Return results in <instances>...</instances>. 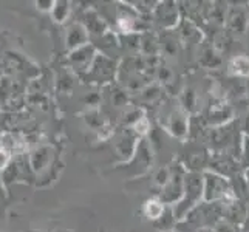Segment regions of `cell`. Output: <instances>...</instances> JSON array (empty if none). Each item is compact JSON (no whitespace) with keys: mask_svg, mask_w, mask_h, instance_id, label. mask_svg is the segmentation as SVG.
Instances as JSON below:
<instances>
[{"mask_svg":"<svg viewBox=\"0 0 249 232\" xmlns=\"http://www.w3.org/2000/svg\"><path fill=\"white\" fill-rule=\"evenodd\" d=\"M144 214L150 220H160L164 215V203L161 200H149L144 204Z\"/></svg>","mask_w":249,"mask_h":232,"instance_id":"3","label":"cell"},{"mask_svg":"<svg viewBox=\"0 0 249 232\" xmlns=\"http://www.w3.org/2000/svg\"><path fill=\"white\" fill-rule=\"evenodd\" d=\"M203 196L208 203H218L225 201L231 203L237 200L234 189L231 187L226 178H223L218 174H206L203 179Z\"/></svg>","mask_w":249,"mask_h":232,"instance_id":"1","label":"cell"},{"mask_svg":"<svg viewBox=\"0 0 249 232\" xmlns=\"http://www.w3.org/2000/svg\"><path fill=\"white\" fill-rule=\"evenodd\" d=\"M203 179L198 174H189L184 178V198L177 204V211L174 212L177 218H183L187 215L189 211H192L196 201L203 195Z\"/></svg>","mask_w":249,"mask_h":232,"instance_id":"2","label":"cell"},{"mask_svg":"<svg viewBox=\"0 0 249 232\" xmlns=\"http://www.w3.org/2000/svg\"><path fill=\"white\" fill-rule=\"evenodd\" d=\"M243 158H245L246 166L249 167V136H246L243 143Z\"/></svg>","mask_w":249,"mask_h":232,"instance_id":"6","label":"cell"},{"mask_svg":"<svg viewBox=\"0 0 249 232\" xmlns=\"http://www.w3.org/2000/svg\"><path fill=\"white\" fill-rule=\"evenodd\" d=\"M231 71L237 76H249V59L246 57H235L229 65Z\"/></svg>","mask_w":249,"mask_h":232,"instance_id":"4","label":"cell"},{"mask_svg":"<svg viewBox=\"0 0 249 232\" xmlns=\"http://www.w3.org/2000/svg\"><path fill=\"white\" fill-rule=\"evenodd\" d=\"M217 232H235L234 226L231 225V221H220L215 226Z\"/></svg>","mask_w":249,"mask_h":232,"instance_id":"5","label":"cell"},{"mask_svg":"<svg viewBox=\"0 0 249 232\" xmlns=\"http://www.w3.org/2000/svg\"><path fill=\"white\" fill-rule=\"evenodd\" d=\"M248 132H249V116H248Z\"/></svg>","mask_w":249,"mask_h":232,"instance_id":"7","label":"cell"}]
</instances>
